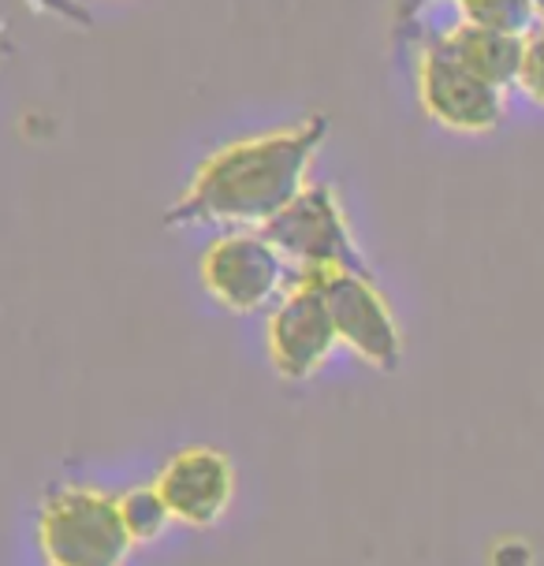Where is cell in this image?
<instances>
[{"instance_id":"1","label":"cell","mask_w":544,"mask_h":566,"mask_svg":"<svg viewBox=\"0 0 544 566\" xmlns=\"http://www.w3.org/2000/svg\"><path fill=\"white\" fill-rule=\"evenodd\" d=\"M325 138L328 119L306 116L302 124L228 142L201 160L187 190L165 212V224L265 228L280 209L306 190L310 165Z\"/></svg>"},{"instance_id":"2","label":"cell","mask_w":544,"mask_h":566,"mask_svg":"<svg viewBox=\"0 0 544 566\" xmlns=\"http://www.w3.org/2000/svg\"><path fill=\"white\" fill-rule=\"evenodd\" d=\"M38 548L49 566H127L135 541L119 495L64 484L49 492L38 511Z\"/></svg>"},{"instance_id":"3","label":"cell","mask_w":544,"mask_h":566,"mask_svg":"<svg viewBox=\"0 0 544 566\" xmlns=\"http://www.w3.org/2000/svg\"><path fill=\"white\" fill-rule=\"evenodd\" d=\"M265 239L284 254L295 276L302 272H366L347 212L339 195L325 184H306V190L276 212L265 228Z\"/></svg>"},{"instance_id":"4","label":"cell","mask_w":544,"mask_h":566,"mask_svg":"<svg viewBox=\"0 0 544 566\" xmlns=\"http://www.w3.org/2000/svg\"><path fill=\"white\" fill-rule=\"evenodd\" d=\"M201 287L228 313H258L276 306L295 272L261 228H231L201 254Z\"/></svg>"},{"instance_id":"5","label":"cell","mask_w":544,"mask_h":566,"mask_svg":"<svg viewBox=\"0 0 544 566\" xmlns=\"http://www.w3.org/2000/svg\"><path fill=\"white\" fill-rule=\"evenodd\" d=\"M265 343L272 369L291 384L317 377L328 366V358L339 350V332L328 310L325 272H302L287 283L269 313Z\"/></svg>"},{"instance_id":"6","label":"cell","mask_w":544,"mask_h":566,"mask_svg":"<svg viewBox=\"0 0 544 566\" xmlns=\"http://www.w3.org/2000/svg\"><path fill=\"white\" fill-rule=\"evenodd\" d=\"M508 90L470 71L440 38L418 49V105L432 124L456 135H492L508 113Z\"/></svg>"},{"instance_id":"7","label":"cell","mask_w":544,"mask_h":566,"mask_svg":"<svg viewBox=\"0 0 544 566\" xmlns=\"http://www.w3.org/2000/svg\"><path fill=\"white\" fill-rule=\"evenodd\" d=\"M325 295L339 347L373 369L396 373L402 361V328L369 272H325Z\"/></svg>"},{"instance_id":"8","label":"cell","mask_w":544,"mask_h":566,"mask_svg":"<svg viewBox=\"0 0 544 566\" xmlns=\"http://www.w3.org/2000/svg\"><path fill=\"white\" fill-rule=\"evenodd\" d=\"M154 484L179 525L209 530L236 500V467L217 448H184L160 467Z\"/></svg>"},{"instance_id":"9","label":"cell","mask_w":544,"mask_h":566,"mask_svg":"<svg viewBox=\"0 0 544 566\" xmlns=\"http://www.w3.org/2000/svg\"><path fill=\"white\" fill-rule=\"evenodd\" d=\"M440 42H444L448 53H456L470 71H478L481 78H489L492 86H500V90L519 86L522 56H526V38L459 19L448 34H440Z\"/></svg>"},{"instance_id":"10","label":"cell","mask_w":544,"mask_h":566,"mask_svg":"<svg viewBox=\"0 0 544 566\" xmlns=\"http://www.w3.org/2000/svg\"><path fill=\"white\" fill-rule=\"evenodd\" d=\"M426 0H399V15L407 19ZM467 23L508 30V34L526 38L530 30L544 23V0H456Z\"/></svg>"},{"instance_id":"11","label":"cell","mask_w":544,"mask_h":566,"mask_svg":"<svg viewBox=\"0 0 544 566\" xmlns=\"http://www.w3.org/2000/svg\"><path fill=\"white\" fill-rule=\"evenodd\" d=\"M119 511H124V522H127V533H130V541H135V548L138 544L160 541V533L176 522L165 495L157 492V484H135V489L119 492Z\"/></svg>"},{"instance_id":"12","label":"cell","mask_w":544,"mask_h":566,"mask_svg":"<svg viewBox=\"0 0 544 566\" xmlns=\"http://www.w3.org/2000/svg\"><path fill=\"white\" fill-rule=\"evenodd\" d=\"M519 86L544 108V23L526 34V56H522Z\"/></svg>"}]
</instances>
